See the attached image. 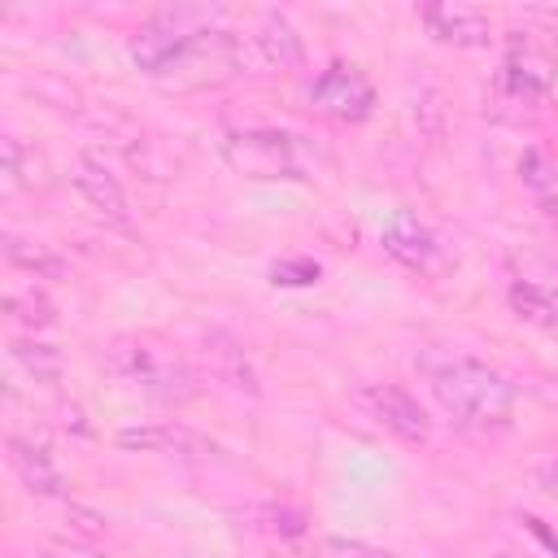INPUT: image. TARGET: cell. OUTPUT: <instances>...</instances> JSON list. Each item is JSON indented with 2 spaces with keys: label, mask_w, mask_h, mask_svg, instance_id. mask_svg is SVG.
I'll list each match as a JSON object with an SVG mask.
<instances>
[{
  "label": "cell",
  "mask_w": 558,
  "mask_h": 558,
  "mask_svg": "<svg viewBox=\"0 0 558 558\" xmlns=\"http://www.w3.org/2000/svg\"><path fill=\"white\" fill-rule=\"evenodd\" d=\"M13 362L26 366V375L48 379V384L61 375V357H57V349H48V344H26V340H17V344H13Z\"/></svg>",
  "instance_id": "15"
},
{
  "label": "cell",
  "mask_w": 558,
  "mask_h": 558,
  "mask_svg": "<svg viewBox=\"0 0 558 558\" xmlns=\"http://www.w3.org/2000/svg\"><path fill=\"white\" fill-rule=\"evenodd\" d=\"M305 558H392V554L366 541H349V536H314L305 545Z\"/></svg>",
  "instance_id": "14"
},
{
  "label": "cell",
  "mask_w": 558,
  "mask_h": 558,
  "mask_svg": "<svg viewBox=\"0 0 558 558\" xmlns=\"http://www.w3.org/2000/svg\"><path fill=\"white\" fill-rule=\"evenodd\" d=\"M9 310L26 323V327H48L52 323V305L44 301V296H35V301H22V292H9Z\"/></svg>",
  "instance_id": "18"
},
{
  "label": "cell",
  "mask_w": 558,
  "mask_h": 558,
  "mask_svg": "<svg viewBox=\"0 0 558 558\" xmlns=\"http://www.w3.org/2000/svg\"><path fill=\"white\" fill-rule=\"evenodd\" d=\"M510 310L523 323H532V327H541V331H549L558 340V283L514 279L510 283Z\"/></svg>",
  "instance_id": "10"
},
{
  "label": "cell",
  "mask_w": 558,
  "mask_h": 558,
  "mask_svg": "<svg viewBox=\"0 0 558 558\" xmlns=\"http://www.w3.org/2000/svg\"><path fill=\"white\" fill-rule=\"evenodd\" d=\"M192 436L179 427H140V432H118V445L126 449H161V445H187Z\"/></svg>",
  "instance_id": "17"
},
{
  "label": "cell",
  "mask_w": 558,
  "mask_h": 558,
  "mask_svg": "<svg viewBox=\"0 0 558 558\" xmlns=\"http://www.w3.org/2000/svg\"><path fill=\"white\" fill-rule=\"evenodd\" d=\"M357 405H362L379 427H388L392 436H401L405 445H423V440L432 436L427 410H423L401 384H366V388H357Z\"/></svg>",
  "instance_id": "7"
},
{
  "label": "cell",
  "mask_w": 558,
  "mask_h": 558,
  "mask_svg": "<svg viewBox=\"0 0 558 558\" xmlns=\"http://www.w3.org/2000/svg\"><path fill=\"white\" fill-rule=\"evenodd\" d=\"M318 279H323V266L310 257H279L270 266V283H279V288H310Z\"/></svg>",
  "instance_id": "16"
},
{
  "label": "cell",
  "mask_w": 558,
  "mask_h": 558,
  "mask_svg": "<svg viewBox=\"0 0 558 558\" xmlns=\"http://www.w3.org/2000/svg\"><path fill=\"white\" fill-rule=\"evenodd\" d=\"M497 558H514V554H497Z\"/></svg>",
  "instance_id": "22"
},
{
  "label": "cell",
  "mask_w": 558,
  "mask_h": 558,
  "mask_svg": "<svg viewBox=\"0 0 558 558\" xmlns=\"http://www.w3.org/2000/svg\"><path fill=\"white\" fill-rule=\"evenodd\" d=\"M418 22L427 26L432 39L440 44H453V48H488L493 31H488V17L480 9H466V4H418Z\"/></svg>",
  "instance_id": "8"
},
{
  "label": "cell",
  "mask_w": 558,
  "mask_h": 558,
  "mask_svg": "<svg viewBox=\"0 0 558 558\" xmlns=\"http://www.w3.org/2000/svg\"><path fill=\"white\" fill-rule=\"evenodd\" d=\"M501 78H506V92H510L514 100H527V105H532V100H541V96L549 92V78H545L536 65L519 61V57H510V61H506V74H501Z\"/></svg>",
  "instance_id": "13"
},
{
  "label": "cell",
  "mask_w": 558,
  "mask_h": 558,
  "mask_svg": "<svg viewBox=\"0 0 558 558\" xmlns=\"http://www.w3.org/2000/svg\"><path fill=\"white\" fill-rule=\"evenodd\" d=\"M253 44H257L262 61H270L279 70H296L305 61V44H301L296 26L283 13H266L262 26H257V35H253Z\"/></svg>",
  "instance_id": "11"
},
{
  "label": "cell",
  "mask_w": 558,
  "mask_h": 558,
  "mask_svg": "<svg viewBox=\"0 0 558 558\" xmlns=\"http://www.w3.org/2000/svg\"><path fill=\"white\" fill-rule=\"evenodd\" d=\"M222 161L244 179H266V183H275V179H288V183L310 179V148L301 144V135L275 131V126L227 131L222 135Z\"/></svg>",
  "instance_id": "4"
},
{
  "label": "cell",
  "mask_w": 558,
  "mask_h": 558,
  "mask_svg": "<svg viewBox=\"0 0 558 558\" xmlns=\"http://www.w3.org/2000/svg\"><path fill=\"white\" fill-rule=\"evenodd\" d=\"M523 523H527V527H532V532H536V536H541V541H545V545H549V549H554V554H558V536H554V532H549V527H545V523H541V519H532V514H527V519H523Z\"/></svg>",
  "instance_id": "21"
},
{
  "label": "cell",
  "mask_w": 558,
  "mask_h": 558,
  "mask_svg": "<svg viewBox=\"0 0 558 558\" xmlns=\"http://www.w3.org/2000/svg\"><path fill=\"white\" fill-rule=\"evenodd\" d=\"M310 105L336 122H366L375 113V87L353 61H331L310 83Z\"/></svg>",
  "instance_id": "5"
},
{
  "label": "cell",
  "mask_w": 558,
  "mask_h": 558,
  "mask_svg": "<svg viewBox=\"0 0 558 558\" xmlns=\"http://www.w3.org/2000/svg\"><path fill=\"white\" fill-rule=\"evenodd\" d=\"M26 240H17V235H9V262H17V266H26V270H48V275H57L61 266H57V257H48V253H39V248H22Z\"/></svg>",
  "instance_id": "19"
},
{
  "label": "cell",
  "mask_w": 558,
  "mask_h": 558,
  "mask_svg": "<svg viewBox=\"0 0 558 558\" xmlns=\"http://www.w3.org/2000/svg\"><path fill=\"white\" fill-rule=\"evenodd\" d=\"M105 366L122 379V384H131L135 392H144V397H153V401H187L196 388V379H192V371H187V362L174 353V349H166L161 340H153V336H126V340H113L109 344V353H105Z\"/></svg>",
  "instance_id": "3"
},
{
  "label": "cell",
  "mask_w": 558,
  "mask_h": 558,
  "mask_svg": "<svg viewBox=\"0 0 558 558\" xmlns=\"http://www.w3.org/2000/svg\"><path fill=\"white\" fill-rule=\"evenodd\" d=\"M74 187L87 196V205L96 214H105L109 222L126 227V196L118 187V179L96 161V157H78V170H74Z\"/></svg>",
  "instance_id": "9"
},
{
  "label": "cell",
  "mask_w": 558,
  "mask_h": 558,
  "mask_svg": "<svg viewBox=\"0 0 558 558\" xmlns=\"http://www.w3.org/2000/svg\"><path fill=\"white\" fill-rule=\"evenodd\" d=\"M379 244H384V253H388L392 262H401L405 270H418V275H440V270H449V248H445V240H440L427 222H418L410 209H397V214L384 222Z\"/></svg>",
  "instance_id": "6"
},
{
  "label": "cell",
  "mask_w": 558,
  "mask_h": 558,
  "mask_svg": "<svg viewBox=\"0 0 558 558\" xmlns=\"http://www.w3.org/2000/svg\"><path fill=\"white\" fill-rule=\"evenodd\" d=\"M44 558H105V554H96V549H87V545L57 541V545H48V549H44Z\"/></svg>",
  "instance_id": "20"
},
{
  "label": "cell",
  "mask_w": 558,
  "mask_h": 558,
  "mask_svg": "<svg viewBox=\"0 0 558 558\" xmlns=\"http://www.w3.org/2000/svg\"><path fill=\"white\" fill-rule=\"evenodd\" d=\"M9 458H13V466H17V475H22V484H26L31 493H44V497L65 493V480H61V471L52 466V458H48L44 445H31V440H22V436H9Z\"/></svg>",
  "instance_id": "12"
},
{
  "label": "cell",
  "mask_w": 558,
  "mask_h": 558,
  "mask_svg": "<svg viewBox=\"0 0 558 558\" xmlns=\"http://www.w3.org/2000/svg\"><path fill=\"white\" fill-rule=\"evenodd\" d=\"M432 397L440 401V410L453 423L480 427V432L510 427L514 401H519L514 384L497 366H488L480 357H453V362L436 366L432 371Z\"/></svg>",
  "instance_id": "1"
},
{
  "label": "cell",
  "mask_w": 558,
  "mask_h": 558,
  "mask_svg": "<svg viewBox=\"0 0 558 558\" xmlns=\"http://www.w3.org/2000/svg\"><path fill=\"white\" fill-rule=\"evenodd\" d=\"M222 39H227V31H209V26H205V13H196V9H170V13L148 17V22L131 35L126 52H131V61H135L144 74L170 78V74H179L187 61H196L205 48H218Z\"/></svg>",
  "instance_id": "2"
}]
</instances>
